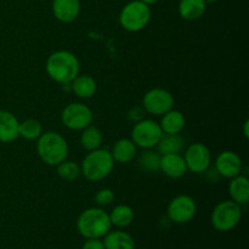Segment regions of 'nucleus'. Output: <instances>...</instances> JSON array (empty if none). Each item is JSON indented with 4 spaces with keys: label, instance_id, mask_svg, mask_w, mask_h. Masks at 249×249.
<instances>
[{
    "label": "nucleus",
    "instance_id": "obj_27",
    "mask_svg": "<svg viewBox=\"0 0 249 249\" xmlns=\"http://www.w3.org/2000/svg\"><path fill=\"white\" fill-rule=\"evenodd\" d=\"M56 168H57V175L60 177V179L68 182L74 181V180H77L82 175L80 164H78L74 160H66L58 165H56Z\"/></svg>",
    "mask_w": 249,
    "mask_h": 249
},
{
    "label": "nucleus",
    "instance_id": "obj_12",
    "mask_svg": "<svg viewBox=\"0 0 249 249\" xmlns=\"http://www.w3.org/2000/svg\"><path fill=\"white\" fill-rule=\"evenodd\" d=\"M214 164L216 173L225 179H232L242 173V160L233 151H223L219 153Z\"/></svg>",
    "mask_w": 249,
    "mask_h": 249
},
{
    "label": "nucleus",
    "instance_id": "obj_31",
    "mask_svg": "<svg viewBox=\"0 0 249 249\" xmlns=\"http://www.w3.org/2000/svg\"><path fill=\"white\" fill-rule=\"evenodd\" d=\"M140 1H142V2H145V4H147V5H153V4H156V2L157 1H160V0H140Z\"/></svg>",
    "mask_w": 249,
    "mask_h": 249
},
{
    "label": "nucleus",
    "instance_id": "obj_24",
    "mask_svg": "<svg viewBox=\"0 0 249 249\" xmlns=\"http://www.w3.org/2000/svg\"><path fill=\"white\" fill-rule=\"evenodd\" d=\"M102 142H104V135H102V131L97 126L91 124V125L87 126L82 130L80 143H82V147L87 150L88 152L100 148Z\"/></svg>",
    "mask_w": 249,
    "mask_h": 249
},
{
    "label": "nucleus",
    "instance_id": "obj_29",
    "mask_svg": "<svg viewBox=\"0 0 249 249\" xmlns=\"http://www.w3.org/2000/svg\"><path fill=\"white\" fill-rule=\"evenodd\" d=\"M145 113L146 111L143 109L142 106H135L133 108H130V111L128 113V118L131 122H134V123H138V122L145 119Z\"/></svg>",
    "mask_w": 249,
    "mask_h": 249
},
{
    "label": "nucleus",
    "instance_id": "obj_7",
    "mask_svg": "<svg viewBox=\"0 0 249 249\" xmlns=\"http://www.w3.org/2000/svg\"><path fill=\"white\" fill-rule=\"evenodd\" d=\"M163 136L160 123L152 119H142L135 123L131 130V140L138 148H155Z\"/></svg>",
    "mask_w": 249,
    "mask_h": 249
},
{
    "label": "nucleus",
    "instance_id": "obj_3",
    "mask_svg": "<svg viewBox=\"0 0 249 249\" xmlns=\"http://www.w3.org/2000/svg\"><path fill=\"white\" fill-rule=\"evenodd\" d=\"M114 168V160L111 152L105 148L90 151L80 163L82 175L91 182L102 181L106 179Z\"/></svg>",
    "mask_w": 249,
    "mask_h": 249
},
{
    "label": "nucleus",
    "instance_id": "obj_8",
    "mask_svg": "<svg viewBox=\"0 0 249 249\" xmlns=\"http://www.w3.org/2000/svg\"><path fill=\"white\" fill-rule=\"evenodd\" d=\"M61 121L66 128L82 131L87 126L91 125L94 113L89 106L82 102H71L61 112Z\"/></svg>",
    "mask_w": 249,
    "mask_h": 249
},
{
    "label": "nucleus",
    "instance_id": "obj_9",
    "mask_svg": "<svg viewBox=\"0 0 249 249\" xmlns=\"http://www.w3.org/2000/svg\"><path fill=\"white\" fill-rule=\"evenodd\" d=\"M174 102L172 92L163 88L150 89L142 97L143 109L152 116H163L174 107Z\"/></svg>",
    "mask_w": 249,
    "mask_h": 249
},
{
    "label": "nucleus",
    "instance_id": "obj_2",
    "mask_svg": "<svg viewBox=\"0 0 249 249\" xmlns=\"http://www.w3.org/2000/svg\"><path fill=\"white\" fill-rule=\"evenodd\" d=\"M68 142L57 131H45L36 140V153L41 162L56 167L68 158Z\"/></svg>",
    "mask_w": 249,
    "mask_h": 249
},
{
    "label": "nucleus",
    "instance_id": "obj_16",
    "mask_svg": "<svg viewBox=\"0 0 249 249\" xmlns=\"http://www.w3.org/2000/svg\"><path fill=\"white\" fill-rule=\"evenodd\" d=\"M114 163L126 164L135 160L138 156V147L131 139H119L111 151Z\"/></svg>",
    "mask_w": 249,
    "mask_h": 249
},
{
    "label": "nucleus",
    "instance_id": "obj_32",
    "mask_svg": "<svg viewBox=\"0 0 249 249\" xmlns=\"http://www.w3.org/2000/svg\"><path fill=\"white\" fill-rule=\"evenodd\" d=\"M248 125H249V122L246 121L245 122V136L248 138Z\"/></svg>",
    "mask_w": 249,
    "mask_h": 249
},
{
    "label": "nucleus",
    "instance_id": "obj_13",
    "mask_svg": "<svg viewBox=\"0 0 249 249\" xmlns=\"http://www.w3.org/2000/svg\"><path fill=\"white\" fill-rule=\"evenodd\" d=\"M160 170L170 179H180L187 173L186 163L181 153H170L160 157Z\"/></svg>",
    "mask_w": 249,
    "mask_h": 249
},
{
    "label": "nucleus",
    "instance_id": "obj_20",
    "mask_svg": "<svg viewBox=\"0 0 249 249\" xmlns=\"http://www.w3.org/2000/svg\"><path fill=\"white\" fill-rule=\"evenodd\" d=\"M105 249H134L135 241L130 233L122 230L111 231L109 230L104 236Z\"/></svg>",
    "mask_w": 249,
    "mask_h": 249
},
{
    "label": "nucleus",
    "instance_id": "obj_11",
    "mask_svg": "<svg viewBox=\"0 0 249 249\" xmlns=\"http://www.w3.org/2000/svg\"><path fill=\"white\" fill-rule=\"evenodd\" d=\"M184 160L187 170L195 174H202L211 167L212 152L204 143L194 142L185 150Z\"/></svg>",
    "mask_w": 249,
    "mask_h": 249
},
{
    "label": "nucleus",
    "instance_id": "obj_1",
    "mask_svg": "<svg viewBox=\"0 0 249 249\" xmlns=\"http://www.w3.org/2000/svg\"><path fill=\"white\" fill-rule=\"evenodd\" d=\"M45 71L53 82L70 85L80 73V62L77 56L68 50H57L51 53L45 62Z\"/></svg>",
    "mask_w": 249,
    "mask_h": 249
},
{
    "label": "nucleus",
    "instance_id": "obj_6",
    "mask_svg": "<svg viewBox=\"0 0 249 249\" xmlns=\"http://www.w3.org/2000/svg\"><path fill=\"white\" fill-rule=\"evenodd\" d=\"M242 219V206L228 199L214 207L211 221L213 228L220 232H229L240 224Z\"/></svg>",
    "mask_w": 249,
    "mask_h": 249
},
{
    "label": "nucleus",
    "instance_id": "obj_26",
    "mask_svg": "<svg viewBox=\"0 0 249 249\" xmlns=\"http://www.w3.org/2000/svg\"><path fill=\"white\" fill-rule=\"evenodd\" d=\"M43 126H41L40 122L36 121L34 118L26 119L23 122H19L18 134L19 138L24 139L28 141L38 140L39 136L43 134Z\"/></svg>",
    "mask_w": 249,
    "mask_h": 249
},
{
    "label": "nucleus",
    "instance_id": "obj_4",
    "mask_svg": "<svg viewBox=\"0 0 249 249\" xmlns=\"http://www.w3.org/2000/svg\"><path fill=\"white\" fill-rule=\"evenodd\" d=\"M112 228L108 213L101 207H92L82 212L77 220L78 232L85 238H102Z\"/></svg>",
    "mask_w": 249,
    "mask_h": 249
},
{
    "label": "nucleus",
    "instance_id": "obj_15",
    "mask_svg": "<svg viewBox=\"0 0 249 249\" xmlns=\"http://www.w3.org/2000/svg\"><path fill=\"white\" fill-rule=\"evenodd\" d=\"M19 121L12 112L0 109V142L10 143L19 138Z\"/></svg>",
    "mask_w": 249,
    "mask_h": 249
},
{
    "label": "nucleus",
    "instance_id": "obj_30",
    "mask_svg": "<svg viewBox=\"0 0 249 249\" xmlns=\"http://www.w3.org/2000/svg\"><path fill=\"white\" fill-rule=\"evenodd\" d=\"M82 249H105L104 241L101 238H87Z\"/></svg>",
    "mask_w": 249,
    "mask_h": 249
},
{
    "label": "nucleus",
    "instance_id": "obj_19",
    "mask_svg": "<svg viewBox=\"0 0 249 249\" xmlns=\"http://www.w3.org/2000/svg\"><path fill=\"white\" fill-rule=\"evenodd\" d=\"M229 195L231 201L236 202L240 206H245L249 201V180L247 177L240 174L230 179Z\"/></svg>",
    "mask_w": 249,
    "mask_h": 249
},
{
    "label": "nucleus",
    "instance_id": "obj_22",
    "mask_svg": "<svg viewBox=\"0 0 249 249\" xmlns=\"http://www.w3.org/2000/svg\"><path fill=\"white\" fill-rule=\"evenodd\" d=\"M185 139L179 134H163L162 139L157 143L156 148L160 156L170 153H181L185 150Z\"/></svg>",
    "mask_w": 249,
    "mask_h": 249
},
{
    "label": "nucleus",
    "instance_id": "obj_5",
    "mask_svg": "<svg viewBox=\"0 0 249 249\" xmlns=\"http://www.w3.org/2000/svg\"><path fill=\"white\" fill-rule=\"evenodd\" d=\"M151 17H152V12H151L150 5L140 0H133L122 9L119 14V23L125 31L136 33L147 27Z\"/></svg>",
    "mask_w": 249,
    "mask_h": 249
},
{
    "label": "nucleus",
    "instance_id": "obj_33",
    "mask_svg": "<svg viewBox=\"0 0 249 249\" xmlns=\"http://www.w3.org/2000/svg\"><path fill=\"white\" fill-rule=\"evenodd\" d=\"M204 1H206L207 4H213V2L218 1V0H204Z\"/></svg>",
    "mask_w": 249,
    "mask_h": 249
},
{
    "label": "nucleus",
    "instance_id": "obj_23",
    "mask_svg": "<svg viewBox=\"0 0 249 249\" xmlns=\"http://www.w3.org/2000/svg\"><path fill=\"white\" fill-rule=\"evenodd\" d=\"M108 215L112 225L121 229L131 225L134 218H135L134 209L130 206H128V204H119V206L114 207Z\"/></svg>",
    "mask_w": 249,
    "mask_h": 249
},
{
    "label": "nucleus",
    "instance_id": "obj_18",
    "mask_svg": "<svg viewBox=\"0 0 249 249\" xmlns=\"http://www.w3.org/2000/svg\"><path fill=\"white\" fill-rule=\"evenodd\" d=\"M160 117L162 118H160V126L163 134H180L186 125V118H185L184 113L174 108Z\"/></svg>",
    "mask_w": 249,
    "mask_h": 249
},
{
    "label": "nucleus",
    "instance_id": "obj_21",
    "mask_svg": "<svg viewBox=\"0 0 249 249\" xmlns=\"http://www.w3.org/2000/svg\"><path fill=\"white\" fill-rule=\"evenodd\" d=\"M207 2L204 0H180L179 15L186 21H196L204 15Z\"/></svg>",
    "mask_w": 249,
    "mask_h": 249
},
{
    "label": "nucleus",
    "instance_id": "obj_10",
    "mask_svg": "<svg viewBox=\"0 0 249 249\" xmlns=\"http://www.w3.org/2000/svg\"><path fill=\"white\" fill-rule=\"evenodd\" d=\"M197 213L196 201L189 195H179L169 202L167 215L175 224H187L195 218Z\"/></svg>",
    "mask_w": 249,
    "mask_h": 249
},
{
    "label": "nucleus",
    "instance_id": "obj_28",
    "mask_svg": "<svg viewBox=\"0 0 249 249\" xmlns=\"http://www.w3.org/2000/svg\"><path fill=\"white\" fill-rule=\"evenodd\" d=\"M114 192L111 189H101L95 195V202L99 207L109 206L114 201Z\"/></svg>",
    "mask_w": 249,
    "mask_h": 249
},
{
    "label": "nucleus",
    "instance_id": "obj_17",
    "mask_svg": "<svg viewBox=\"0 0 249 249\" xmlns=\"http://www.w3.org/2000/svg\"><path fill=\"white\" fill-rule=\"evenodd\" d=\"M71 90L79 99L87 100L94 96L97 90V83L91 75L78 74L70 84Z\"/></svg>",
    "mask_w": 249,
    "mask_h": 249
},
{
    "label": "nucleus",
    "instance_id": "obj_14",
    "mask_svg": "<svg viewBox=\"0 0 249 249\" xmlns=\"http://www.w3.org/2000/svg\"><path fill=\"white\" fill-rule=\"evenodd\" d=\"M53 14L62 23H72L80 14V0H53Z\"/></svg>",
    "mask_w": 249,
    "mask_h": 249
},
{
    "label": "nucleus",
    "instance_id": "obj_25",
    "mask_svg": "<svg viewBox=\"0 0 249 249\" xmlns=\"http://www.w3.org/2000/svg\"><path fill=\"white\" fill-rule=\"evenodd\" d=\"M160 157L162 156L157 151H153V148L143 150V152L140 153V156L138 158L139 167L146 173L160 172Z\"/></svg>",
    "mask_w": 249,
    "mask_h": 249
}]
</instances>
